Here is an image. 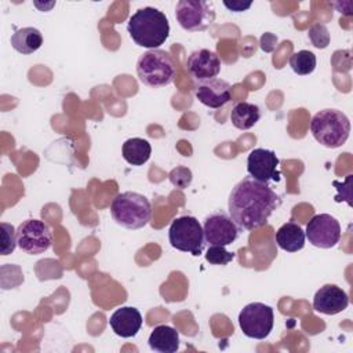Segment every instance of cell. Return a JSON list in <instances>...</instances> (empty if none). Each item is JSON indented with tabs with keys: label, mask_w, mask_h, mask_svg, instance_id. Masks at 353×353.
I'll return each instance as SVG.
<instances>
[{
	"label": "cell",
	"mask_w": 353,
	"mask_h": 353,
	"mask_svg": "<svg viewBox=\"0 0 353 353\" xmlns=\"http://www.w3.org/2000/svg\"><path fill=\"white\" fill-rule=\"evenodd\" d=\"M276 43H277V36H274L273 33L268 32V33L262 34V37H261V48L266 52L273 51Z\"/></svg>",
	"instance_id": "4316f807"
},
{
	"label": "cell",
	"mask_w": 353,
	"mask_h": 353,
	"mask_svg": "<svg viewBox=\"0 0 353 353\" xmlns=\"http://www.w3.org/2000/svg\"><path fill=\"white\" fill-rule=\"evenodd\" d=\"M316 63H317L316 55L307 50L296 51L290 58L291 69L294 70V73H296L299 76L310 74L316 69Z\"/></svg>",
	"instance_id": "7402d4cb"
},
{
	"label": "cell",
	"mask_w": 353,
	"mask_h": 353,
	"mask_svg": "<svg viewBox=\"0 0 353 353\" xmlns=\"http://www.w3.org/2000/svg\"><path fill=\"white\" fill-rule=\"evenodd\" d=\"M273 309L262 302H251L239 313V325L243 334L252 339H265L273 330Z\"/></svg>",
	"instance_id": "ba28073f"
},
{
	"label": "cell",
	"mask_w": 353,
	"mask_h": 353,
	"mask_svg": "<svg viewBox=\"0 0 353 353\" xmlns=\"http://www.w3.org/2000/svg\"><path fill=\"white\" fill-rule=\"evenodd\" d=\"M149 347L159 353H175L179 349V334L175 328L161 324L153 328L148 339Z\"/></svg>",
	"instance_id": "e0dca14e"
},
{
	"label": "cell",
	"mask_w": 353,
	"mask_h": 353,
	"mask_svg": "<svg viewBox=\"0 0 353 353\" xmlns=\"http://www.w3.org/2000/svg\"><path fill=\"white\" fill-rule=\"evenodd\" d=\"M1 255H8L14 252L15 247L18 245L17 241V229L7 222H1Z\"/></svg>",
	"instance_id": "cb8c5ba5"
},
{
	"label": "cell",
	"mask_w": 353,
	"mask_h": 353,
	"mask_svg": "<svg viewBox=\"0 0 353 353\" xmlns=\"http://www.w3.org/2000/svg\"><path fill=\"white\" fill-rule=\"evenodd\" d=\"M179 26L188 32H203L215 21L212 3L205 0H179L175 7Z\"/></svg>",
	"instance_id": "52a82bcc"
},
{
	"label": "cell",
	"mask_w": 353,
	"mask_h": 353,
	"mask_svg": "<svg viewBox=\"0 0 353 353\" xmlns=\"http://www.w3.org/2000/svg\"><path fill=\"white\" fill-rule=\"evenodd\" d=\"M204 239L210 245H229L239 236V226L234 221L223 211H215L205 216Z\"/></svg>",
	"instance_id": "8fae6325"
},
{
	"label": "cell",
	"mask_w": 353,
	"mask_h": 353,
	"mask_svg": "<svg viewBox=\"0 0 353 353\" xmlns=\"http://www.w3.org/2000/svg\"><path fill=\"white\" fill-rule=\"evenodd\" d=\"M279 163L280 160L273 150L256 148L252 149L247 157V171L251 178L259 182H279L281 176Z\"/></svg>",
	"instance_id": "7c38bea8"
},
{
	"label": "cell",
	"mask_w": 353,
	"mask_h": 353,
	"mask_svg": "<svg viewBox=\"0 0 353 353\" xmlns=\"http://www.w3.org/2000/svg\"><path fill=\"white\" fill-rule=\"evenodd\" d=\"M127 30L137 46L156 50L168 39L170 22L163 11L154 7H143L130 17Z\"/></svg>",
	"instance_id": "7a4b0ae2"
},
{
	"label": "cell",
	"mask_w": 353,
	"mask_h": 353,
	"mask_svg": "<svg viewBox=\"0 0 353 353\" xmlns=\"http://www.w3.org/2000/svg\"><path fill=\"white\" fill-rule=\"evenodd\" d=\"M43 44V34L39 29L28 26L15 30L11 36V47L25 55L36 52Z\"/></svg>",
	"instance_id": "d6986e66"
},
{
	"label": "cell",
	"mask_w": 353,
	"mask_h": 353,
	"mask_svg": "<svg viewBox=\"0 0 353 353\" xmlns=\"http://www.w3.org/2000/svg\"><path fill=\"white\" fill-rule=\"evenodd\" d=\"M307 37H309L310 43L319 50H323V48L328 47V44H330V32H328L327 26L323 23H314L309 29Z\"/></svg>",
	"instance_id": "d4e9b609"
},
{
	"label": "cell",
	"mask_w": 353,
	"mask_h": 353,
	"mask_svg": "<svg viewBox=\"0 0 353 353\" xmlns=\"http://www.w3.org/2000/svg\"><path fill=\"white\" fill-rule=\"evenodd\" d=\"M110 214L120 226L130 230H137L149 223L152 205L146 196L128 190L119 193L112 200Z\"/></svg>",
	"instance_id": "3957f363"
},
{
	"label": "cell",
	"mask_w": 353,
	"mask_h": 353,
	"mask_svg": "<svg viewBox=\"0 0 353 353\" xmlns=\"http://www.w3.org/2000/svg\"><path fill=\"white\" fill-rule=\"evenodd\" d=\"M168 240L175 250L189 252L194 256L203 254L205 245L203 226L192 215H182L171 222Z\"/></svg>",
	"instance_id": "8992f818"
},
{
	"label": "cell",
	"mask_w": 353,
	"mask_h": 353,
	"mask_svg": "<svg viewBox=\"0 0 353 353\" xmlns=\"http://www.w3.org/2000/svg\"><path fill=\"white\" fill-rule=\"evenodd\" d=\"M280 203V196L269 183L245 176L232 189L228 210L239 228L252 230L263 226Z\"/></svg>",
	"instance_id": "6da1fadb"
},
{
	"label": "cell",
	"mask_w": 353,
	"mask_h": 353,
	"mask_svg": "<svg viewBox=\"0 0 353 353\" xmlns=\"http://www.w3.org/2000/svg\"><path fill=\"white\" fill-rule=\"evenodd\" d=\"M168 178H170V182H171L174 186H176V188H179V189H185V188H188V186L190 185V182H192V171H190L189 168H186V167L179 165V167L174 168V170L170 172Z\"/></svg>",
	"instance_id": "484cf974"
},
{
	"label": "cell",
	"mask_w": 353,
	"mask_h": 353,
	"mask_svg": "<svg viewBox=\"0 0 353 353\" xmlns=\"http://www.w3.org/2000/svg\"><path fill=\"white\" fill-rule=\"evenodd\" d=\"M310 131L319 143L330 149H336L347 141L350 134V121L341 110L323 109L313 116L310 121Z\"/></svg>",
	"instance_id": "277c9868"
},
{
	"label": "cell",
	"mask_w": 353,
	"mask_h": 353,
	"mask_svg": "<svg viewBox=\"0 0 353 353\" xmlns=\"http://www.w3.org/2000/svg\"><path fill=\"white\" fill-rule=\"evenodd\" d=\"M175 62L172 57L160 48L148 50L137 61V74L142 84L161 88L172 83L175 77Z\"/></svg>",
	"instance_id": "5b68a950"
},
{
	"label": "cell",
	"mask_w": 353,
	"mask_h": 353,
	"mask_svg": "<svg viewBox=\"0 0 353 353\" xmlns=\"http://www.w3.org/2000/svg\"><path fill=\"white\" fill-rule=\"evenodd\" d=\"M17 241L23 252L39 255L51 247L52 234L48 225L43 221L26 219L17 228Z\"/></svg>",
	"instance_id": "9c48e42d"
},
{
	"label": "cell",
	"mask_w": 353,
	"mask_h": 353,
	"mask_svg": "<svg viewBox=\"0 0 353 353\" xmlns=\"http://www.w3.org/2000/svg\"><path fill=\"white\" fill-rule=\"evenodd\" d=\"M186 69L188 73L197 81L215 79L221 72V59L215 51L199 48L188 57Z\"/></svg>",
	"instance_id": "4fadbf2b"
},
{
	"label": "cell",
	"mask_w": 353,
	"mask_h": 353,
	"mask_svg": "<svg viewBox=\"0 0 353 353\" xmlns=\"http://www.w3.org/2000/svg\"><path fill=\"white\" fill-rule=\"evenodd\" d=\"M349 305L346 291L335 284L320 287L313 296V309L319 313L334 316L343 312Z\"/></svg>",
	"instance_id": "5bb4252c"
},
{
	"label": "cell",
	"mask_w": 353,
	"mask_h": 353,
	"mask_svg": "<svg viewBox=\"0 0 353 353\" xmlns=\"http://www.w3.org/2000/svg\"><path fill=\"white\" fill-rule=\"evenodd\" d=\"M261 119V109L258 105L250 102H239L230 110L232 124L239 130H250Z\"/></svg>",
	"instance_id": "44dd1931"
},
{
	"label": "cell",
	"mask_w": 353,
	"mask_h": 353,
	"mask_svg": "<svg viewBox=\"0 0 353 353\" xmlns=\"http://www.w3.org/2000/svg\"><path fill=\"white\" fill-rule=\"evenodd\" d=\"M305 236L314 247L331 248L339 243L341 225L330 214H317L307 222Z\"/></svg>",
	"instance_id": "30bf717a"
},
{
	"label": "cell",
	"mask_w": 353,
	"mask_h": 353,
	"mask_svg": "<svg viewBox=\"0 0 353 353\" xmlns=\"http://www.w3.org/2000/svg\"><path fill=\"white\" fill-rule=\"evenodd\" d=\"M142 316L137 307L123 306L113 312L109 325L113 332L121 338H132L142 327Z\"/></svg>",
	"instance_id": "2e32d148"
},
{
	"label": "cell",
	"mask_w": 353,
	"mask_h": 353,
	"mask_svg": "<svg viewBox=\"0 0 353 353\" xmlns=\"http://www.w3.org/2000/svg\"><path fill=\"white\" fill-rule=\"evenodd\" d=\"M121 154L128 164L143 165L152 154V146L143 138H130L123 143Z\"/></svg>",
	"instance_id": "ffe728a7"
},
{
	"label": "cell",
	"mask_w": 353,
	"mask_h": 353,
	"mask_svg": "<svg viewBox=\"0 0 353 353\" xmlns=\"http://www.w3.org/2000/svg\"><path fill=\"white\" fill-rule=\"evenodd\" d=\"M230 84L222 79H210L204 81H199L194 87V95L203 105L218 109L225 106L230 99Z\"/></svg>",
	"instance_id": "9a60e30c"
},
{
	"label": "cell",
	"mask_w": 353,
	"mask_h": 353,
	"mask_svg": "<svg viewBox=\"0 0 353 353\" xmlns=\"http://www.w3.org/2000/svg\"><path fill=\"white\" fill-rule=\"evenodd\" d=\"M305 230L295 222L281 225L276 232L277 245L287 252H296L305 247Z\"/></svg>",
	"instance_id": "ac0fdd59"
},
{
	"label": "cell",
	"mask_w": 353,
	"mask_h": 353,
	"mask_svg": "<svg viewBox=\"0 0 353 353\" xmlns=\"http://www.w3.org/2000/svg\"><path fill=\"white\" fill-rule=\"evenodd\" d=\"M234 256L236 254L228 251L223 245H210L205 252V261L211 265H228Z\"/></svg>",
	"instance_id": "603a6c76"
},
{
	"label": "cell",
	"mask_w": 353,
	"mask_h": 353,
	"mask_svg": "<svg viewBox=\"0 0 353 353\" xmlns=\"http://www.w3.org/2000/svg\"><path fill=\"white\" fill-rule=\"evenodd\" d=\"M251 1H247V3H243V1H239V0H234V1H223V6L230 10V11H234V12H241V11H245L251 7Z\"/></svg>",
	"instance_id": "83f0119b"
}]
</instances>
